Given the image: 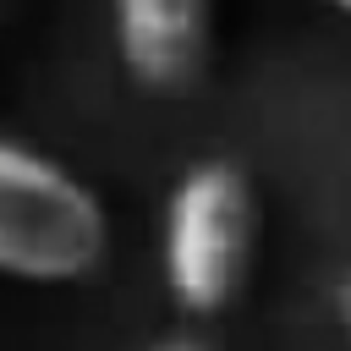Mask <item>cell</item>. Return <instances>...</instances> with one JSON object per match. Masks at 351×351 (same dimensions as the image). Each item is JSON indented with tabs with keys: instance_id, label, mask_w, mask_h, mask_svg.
<instances>
[{
	"instance_id": "3957f363",
	"label": "cell",
	"mask_w": 351,
	"mask_h": 351,
	"mask_svg": "<svg viewBox=\"0 0 351 351\" xmlns=\"http://www.w3.org/2000/svg\"><path fill=\"white\" fill-rule=\"evenodd\" d=\"M126 71L154 93H192L208 71L214 0H110Z\"/></svg>"
},
{
	"instance_id": "8992f818",
	"label": "cell",
	"mask_w": 351,
	"mask_h": 351,
	"mask_svg": "<svg viewBox=\"0 0 351 351\" xmlns=\"http://www.w3.org/2000/svg\"><path fill=\"white\" fill-rule=\"evenodd\" d=\"M329 5H340V11H346V16H351V0H329Z\"/></svg>"
},
{
	"instance_id": "5b68a950",
	"label": "cell",
	"mask_w": 351,
	"mask_h": 351,
	"mask_svg": "<svg viewBox=\"0 0 351 351\" xmlns=\"http://www.w3.org/2000/svg\"><path fill=\"white\" fill-rule=\"evenodd\" d=\"M340 318H346V329H351V280L340 285Z\"/></svg>"
},
{
	"instance_id": "6da1fadb",
	"label": "cell",
	"mask_w": 351,
	"mask_h": 351,
	"mask_svg": "<svg viewBox=\"0 0 351 351\" xmlns=\"http://www.w3.org/2000/svg\"><path fill=\"white\" fill-rule=\"evenodd\" d=\"M110 241L99 197L55 159L0 148V269L27 285H66L99 269Z\"/></svg>"
},
{
	"instance_id": "7a4b0ae2",
	"label": "cell",
	"mask_w": 351,
	"mask_h": 351,
	"mask_svg": "<svg viewBox=\"0 0 351 351\" xmlns=\"http://www.w3.org/2000/svg\"><path fill=\"white\" fill-rule=\"evenodd\" d=\"M258 203L230 159H197L165 208V285L186 313H219L236 302L252 269Z\"/></svg>"
},
{
	"instance_id": "277c9868",
	"label": "cell",
	"mask_w": 351,
	"mask_h": 351,
	"mask_svg": "<svg viewBox=\"0 0 351 351\" xmlns=\"http://www.w3.org/2000/svg\"><path fill=\"white\" fill-rule=\"evenodd\" d=\"M154 351H214V346H203L197 335H170V340H159Z\"/></svg>"
}]
</instances>
